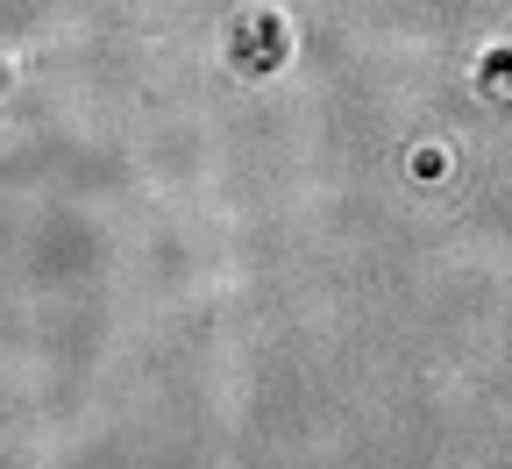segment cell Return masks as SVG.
I'll use <instances>...</instances> for the list:
<instances>
[{
	"label": "cell",
	"instance_id": "cell-1",
	"mask_svg": "<svg viewBox=\"0 0 512 469\" xmlns=\"http://www.w3.org/2000/svg\"><path fill=\"white\" fill-rule=\"evenodd\" d=\"M292 57V22L278 8H242L228 22V72L235 79H271Z\"/></svg>",
	"mask_w": 512,
	"mask_h": 469
},
{
	"label": "cell",
	"instance_id": "cell-2",
	"mask_svg": "<svg viewBox=\"0 0 512 469\" xmlns=\"http://www.w3.org/2000/svg\"><path fill=\"white\" fill-rule=\"evenodd\" d=\"M477 93H484L491 107H512V43L484 50V64H477Z\"/></svg>",
	"mask_w": 512,
	"mask_h": 469
},
{
	"label": "cell",
	"instance_id": "cell-3",
	"mask_svg": "<svg viewBox=\"0 0 512 469\" xmlns=\"http://www.w3.org/2000/svg\"><path fill=\"white\" fill-rule=\"evenodd\" d=\"M441 171H448L441 150H420V157H413V178H441Z\"/></svg>",
	"mask_w": 512,
	"mask_h": 469
},
{
	"label": "cell",
	"instance_id": "cell-4",
	"mask_svg": "<svg viewBox=\"0 0 512 469\" xmlns=\"http://www.w3.org/2000/svg\"><path fill=\"white\" fill-rule=\"evenodd\" d=\"M0 93H8V64H0Z\"/></svg>",
	"mask_w": 512,
	"mask_h": 469
}]
</instances>
